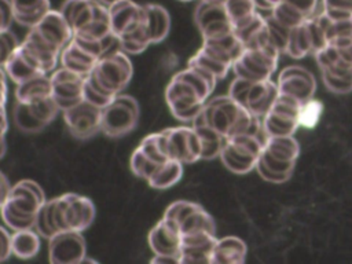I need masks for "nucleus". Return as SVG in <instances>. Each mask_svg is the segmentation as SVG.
Wrapping results in <instances>:
<instances>
[{
    "label": "nucleus",
    "instance_id": "obj_1",
    "mask_svg": "<svg viewBox=\"0 0 352 264\" xmlns=\"http://www.w3.org/2000/svg\"><path fill=\"white\" fill-rule=\"evenodd\" d=\"M95 213V205L88 197L66 192L41 206L36 216L34 231L45 239L62 231L82 232L94 223Z\"/></svg>",
    "mask_w": 352,
    "mask_h": 264
},
{
    "label": "nucleus",
    "instance_id": "obj_2",
    "mask_svg": "<svg viewBox=\"0 0 352 264\" xmlns=\"http://www.w3.org/2000/svg\"><path fill=\"white\" fill-rule=\"evenodd\" d=\"M201 114L205 121L226 139L239 133H261V118L250 114L230 95L206 100Z\"/></svg>",
    "mask_w": 352,
    "mask_h": 264
},
{
    "label": "nucleus",
    "instance_id": "obj_3",
    "mask_svg": "<svg viewBox=\"0 0 352 264\" xmlns=\"http://www.w3.org/2000/svg\"><path fill=\"white\" fill-rule=\"evenodd\" d=\"M47 202L45 194L38 183L23 179L14 184L0 208L1 219L12 231L34 230L36 216Z\"/></svg>",
    "mask_w": 352,
    "mask_h": 264
},
{
    "label": "nucleus",
    "instance_id": "obj_4",
    "mask_svg": "<svg viewBox=\"0 0 352 264\" xmlns=\"http://www.w3.org/2000/svg\"><path fill=\"white\" fill-rule=\"evenodd\" d=\"M59 12L77 37L100 40L111 33L109 7L98 0H65Z\"/></svg>",
    "mask_w": 352,
    "mask_h": 264
},
{
    "label": "nucleus",
    "instance_id": "obj_5",
    "mask_svg": "<svg viewBox=\"0 0 352 264\" xmlns=\"http://www.w3.org/2000/svg\"><path fill=\"white\" fill-rule=\"evenodd\" d=\"M132 74L133 67L128 54L116 50L98 59L92 72L85 76V81L102 95L114 98L129 84Z\"/></svg>",
    "mask_w": 352,
    "mask_h": 264
},
{
    "label": "nucleus",
    "instance_id": "obj_6",
    "mask_svg": "<svg viewBox=\"0 0 352 264\" xmlns=\"http://www.w3.org/2000/svg\"><path fill=\"white\" fill-rule=\"evenodd\" d=\"M267 135L261 133H239L226 139L220 153V160L227 169L234 173L243 175L256 168L257 160L263 151Z\"/></svg>",
    "mask_w": 352,
    "mask_h": 264
},
{
    "label": "nucleus",
    "instance_id": "obj_7",
    "mask_svg": "<svg viewBox=\"0 0 352 264\" xmlns=\"http://www.w3.org/2000/svg\"><path fill=\"white\" fill-rule=\"evenodd\" d=\"M228 95L241 103L250 114L263 118L278 98L279 89L278 84L271 78L252 81L236 77L230 85Z\"/></svg>",
    "mask_w": 352,
    "mask_h": 264
},
{
    "label": "nucleus",
    "instance_id": "obj_8",
    "mask_svg": "<svg viewBox=\"0 0 352 264\" xmlns=\"http://www.w3.org/2000/svg\"><path fill=\"white\" fill-rule=\"evenodd\" d=\"M280 51L274 44L249 47L234 60L232 70L236 77L261 81L271 78L276 69Z\"/></svg>",
    "mask_w": 352,
    "mask_h": 264
},
{
    "label": "nucleus",
    "instance_id": "obj_9",
    "mask_svg": "<svg viewBox=\"0 0 352 264\" xmlns=\"http://www.w3.org/2000/svg\"><path fill=\"white\" fill-rule=\"evenodd\" d=\"M139 121V104L131 95L118 94L102 109V132L120 138L132 132Z\"/></svg>",
    "mask_w": 352,
    "mask_h": 264
},
{
    "label": "nucleus",
    "instance_id": "obj_10",
    "mask_svg": "<svg viewBox=\"0 0 352 264\" xmlns=\"http://www.w3.org/2000/svg\"><path fill=\"white\" fill-rule=\"evenodd\" d=\"M165 100L172 116L183 122H192L206 103V99L177 73L166 85Z\"/></svg>",
    "mask_w": 352,
    "mask_h": 264
},
{
    "label": "nucleus",
    "instance_id": "obj_11",
    "mask_svg": "<svg viewBox=\"0 0 352 264\" xmlns=\"http://www.w3.org/2000/svg\"><path fill=\"white\" fill-rule=\"evenodd\" d=\"M164 217L172 220L179 227L182 236L198 232L216 234L213 217L201 205L191 201L182 199L172 202L166 208Z\"/></svg>",
    "mask_w": 352,
    "mask_h": 264
},
{
    "label": "nucleus",
    "instance_id": "obj_12",
    "mask_svg": "<svg viewBox=\"0 0 352 264\" xmlns=\"http://www.w3.org/2000/svg\"><path fill=\"white\" fill-rule=\"evenodd\" d=\"M300 107L301 103L297 99L279 94L271 109L261 118L267 138L293 135L300 126Z\"/></svg>",
    "mask_w": 352,
    "mask_h": 264
},
{
    "label": "nucleus",
    "instance_id": "obj_13",
    "mask_svg": "<svg viewBox=\"0 0 352 264\" xmlns=\"http://www.w3.org/2000/svg\"><path fill=\"white\" fill-rule=\"evenodd\" d=\"M168 157L182 164H192L202 160L201 140L191 126H172L162 131Z\"/></svg>",
    "mask_w": 352,
    "mask_h": 264
},
{
    "label": "nucleus",
    "instance_id": "obj_14",
    "mask_svg": "<svg viewBox=\"0 0 352 264\" xmlns=\"http://www.w3.org/2000/svg\"><path fill=\"white\" fill-rule=\"evenodd\" d=\"M194 21L204 40L221 37L234 32L224 6V0H201L195 8Z\"/></svg>",
    "mask_w": 352,
    "mask_h": 264
},
{
    "label": "nucleus",
    "instance_id": "obj_15",
    "mask_svg": "<svg viewBox=\"0 0 352 264\" xmlns=\"http://www.w3.org/2000/svg\"><path fill=\"white\" fill-rule=\"evenodd\" d=\"M62 114L70 135L77 139L85 140L102 132V109L85 99L62 111Z\"/></svg>",
    "mask_w": 352,
    "mask_h": 264
},
{
    "label": "nucleus",
    "instance_id": "obj_16",
    "mask_svg": "<svg viewBox=\"0 0 352 264\" xmlns=\"http://www.w3.org/2000/svg\"><path fill=\"white\" fill-rule=\"evenodd\" d=\"M87 257V245L80 231L56 232L48 239V260L52 264H80Z\"/></svg>",
    "mask_w": 352,
    "mask_h": 264
},
{
    "label": "nucleus",
    "instance_id": "obj_17",
    "mask_svg": "<svg viewBox=\"0 0 352 264\" xmlns=\"http://www.w3.org/2000/svg\"><path fill=\"white\" fill-rule=\"evenodd\" d=\"M85 77L65 67L56 69L51 74L52 98L60 111H65L84 99Z\"/></svg>",
    "mask_w": 352,
    "mask_h": 264
},
{
    "label": "nucleus",
    "instance_id": "obj_18",
    "mask_svg": "<svg viewBox=\"0 0 352 264\" xmlns=\"http://www.w3.org/2000/svg\"><path fill=\"white\" fill-rule=\"evenodd\" d=\"M276 84L279 94L289 95L297 99L300 103L312 99L316 89L314 74L308 69L297 65L285 67L279 74Z\"/></svg>",
    "mask_w": 352,
    "mask_h": 264
},
{
    "label": "nucleus",
    "instance_id": "obj_19",
    "mask_svg": "<svg viewBox=\"0 0 352 264\" xmlns=\"http://www.w3.org/2000/svg\"><path fill=\"white\" fill-rule=\"evenodd\" d=\"M32 29L59 52L74 36L72 28L59 12V10H50Z\"/></svg>",
    "mask_w": 352,
    "mask_h": 264
},
{
    "label": "nucleus",
    "instance_id": "obj_20",
    "mask_svg": "<svg viewBox=\"0 0 352 264\" xmlns=\"http://www.w3.org/2000/svg\"><path fill=\"white\" fill-rule=\"evenodd\" d=\"M148 246L154 254H180L182 248V235L179 227L169 219L164 217L150 230Z\"/></svg>",
    "mask_w": 352,
    "mask_h": 264
},
{
    "label": "nucleus",
    "instance_id": "obj_21",
    "mask_svg": "<svg viewBox=\"0 0 352 264\" xmlns=\"http://www.w3.org/2000/svg\"><path fill=\"white\" fill-rule=\"evenodd\" d=\"M111 33L121 37L135 30L143 21V6L132 0H120L109 7Z\"/></svg>",
    "mask_w": 352,
    "mask_h": 264
},
{
    "label": "nucleus",
    "instance_id": "obj_22",
    "mask_svg": "<svg viewBox=\"0 0 352 264\" xmlns=\"http://www.w3.org/2000/svg\"><path fill=\"white\" fill-rule=\"evenodd\" d=\"M216 242V234L212 232H198L182 236L179 263H210Z\"/></svg>",
    "mask_w": 352,
    "mask_h": 264
},
{
    "label": "nucleus",
    "instance_id": "obj_23",
    "mask_svg": "<svg viewBox=\"0 0 352 264\" xmlns=\"http://www.w3.org/2000/svg\"><path fill=\"white\" fill-rule=\"evenodd\" d=\"M234 59L220 50L202 43V47L188 59L187 66H194L213 74L217 80L224 78L232 67Z\"/></svg>",
    "mask_w": 352,
    "mask_h": 264
},
{
    "label": "nucleus",
    "instance_id": "obj_24",
    "mask_svg": "<svg viewBox=\"0 0 352 264\" xmlns=\"http://www.w3.org/2000/svg\"><path fill=\"white\" fill-rule=\"evenodd\" d=\"M143 28L151 44L165 40L170 29V16L166 8L160 4H143Z\"/></svg>",
    "mask_w": 352,
    "mask_h": 264
},
{
    "label": "nucleus",
    "instance_id": "obj_25",
    "mask_svg": "<svg viewBox=\"0 0 352 264\" xmlns=\"http://www.w3.org/2000/svg\"><path fill=\"white\" fill-rule=\"evenodd\" d=\"M60 66L80 76H88L98 62V58L85 51L74 38H72L59 55Z\"/></svg>",
    "mask_w": 352,
    "mask_h": 264
},
{
    "label": "nucleus",
    "instance_id": "obj_26",
    "mask_svg": "<svg viewBox=\"0 0 352 264\" xmlns=\"http://www.w3.org/2000/svg\"><path fill=\"white\" fill-rule=\"evenodd\" d=\"M14 21L19 25L33 28L51 10L50 0H10Z\"/></svg>",
    "mask_w": 352,
    "mask_h": 264
},
{
    "label": "nucleus",
    "instance_id": "obj_27",
    "mask_svg": "<svg viewBox=\"0 0 352 264\" xmlns=\"http://www.w3.org/2000/svg\"><path fill=\"white\" fill-rule=\"evenodd\" d=\"M192 128L195 129L202 147V160H212L214 157H219L221 153V148L226 143V138L219 133L216 129H213L204 118V116L199 113L194 121Z\"/></svg>",
    "mask_w": 352,
    "mask_h": 264
},
{
    "label": "nucleus",
    "instance_id": "obj_28",
    "mask_svg": "<svg viewBox=\"0 0 352 264\" xmlns=\"http://www.w3.org/2000/svg\"><path fill=\"white\" fill-rule=\"evenodd\" d=\"M52 96L50 74H38L21 84H16L15 99L21 103H33Z\"/></svg>",
    "mask_w": 352,
    "mask_h": 264
},
{
    "label": "nucleus",
    "instance_id": "obj_29",
    "mask_svg": "<svg viewBox=\"0 0 352 264\" xmlns=\"http://www.w3.org/2000/svg\"><path fill=\"white\" fill-rule=\"evenodd\" d=\"M246 257V245L236 236L217 239L210 263L212 264H241Z\"/></svg>",
    "mask_w": 352,
    "mask_h": 264
},
{
    "label": "nucleus",
    "instance_id": "obj_30",
    "mask_svg": "<svg viewBox=\"0 0 352 264\" xmlns=\"http://www.w3.org/2000/svg\"><path fill=\"white\" fill-rule=\"evenodd\" d=\"M294 166H296V162H283V161L275 160L274 157H271L263 150L257 160L256 170L267 182L283 183L293 175Z\"/></svg>",
    "mask_w": 352,
    "mask_h": 264
},
{
    "label": "nucleus",
    "instance_id": "obj_31",
    "mask_svg": "<svg viewBox=\"0 0 352 264\" xmlns=\"http://www.w3.org/2000/svg\"><path fill=\"white\" fill-rule=\"evenodd\" d=\"M285 52L292 58H302L309 52H315L314 36L308 19L290 29Z\"/></svg>",
    "mask_w": 352,
    "mask_h": 264
},
{
    "label": "nucleus",
    "instance_id": "obj_32",
    "mask_svg": "<svg viewBox=\"0 0 352 264\" xmlns=\"http://www.w3.org/2000/svg\"><path fill=\"white\" fill-rule=\"evenodd\" d=\"M3 69L6 70L7 77H10L15 84H21L38 74H44L22 54V51L19 50V45L10 55Z\"/></svg>",
    "mask_w": 352,
    "mask_h": 264
},
{
    "label": "nucleus",
    "instance_id": "obj_33",
    "mask_svg": "<svg viewBox=\"0 0 352 264\" xmlns=\"http://www.w3.org/2000/svg\"><path fill=\"white\" fill-rule=\"evenodd\" d=\"M263 150L275 160L283 162H296L300 153V146L293 135L268 136Z\"/></svg>",
    "mask_w": 352,
    "mask_h": 264
},
{
    "label": "nucleus",
    "instance_id": "obj_34",
    "mask_svg": "<svg viewBox=\"0 0 352 264\" xmlns=\"http://www.w3.org/2000/svg\"><path fill=\"white\" fill-rule=\"evenodd\" d=\"M183 165L177 160H166L161 162L147 180L148 186L157 190H165L175 186L183 176Z\"/></svg>",
    "mask_w": 352,
    "mask_h": 264
},
{
    "label": "nucleus",
    "instance_id": "obj_35",
    "mask_svg": "<svg viewBox=\"0 0 352 264\" xmlns=\"http://www.w3.org/2000/svg\"><path fill=\"white\" fill-rule=\"evenodd\" d=\"M40 246V236L33 228L14 231L11 235V252L19 258L26 260L34 257L38 253Z\"/></svg>",
    "mask_w": 352,
    "mask_h": 264
},
{
    "label": "nucleus",
    "instance_id": "obj_36",
    "mask_svg": "<svg viewBox=\"0 0 352 264\" xmlns=\"http://www.w3.org/2000/svg\"><path fill=\"white\" fill-rule=\"evenodd\" d=\"M234 32L252 22L258 14L254 0H224Z\"/></svg>",
    "mask_w": 352,
    "mask_h": 264
},
{
    "label": "nucleus",
    "instance_id": "obj_37",
    "mask_svg": "<svg viewBox=\"0 0 352 264\" xmlns=\"http://www.w3.org/2000/svg\"><path fill=\"white\" fill-rule=\"evenodd\" d=\"M12 118L16 128L25 133H37L43 131L47 124L34 113L30 104L16 102L12 110Z\"/></svg>",
    "mask_w": 352,
    "mask_h": 264
},
{
    "label": "nucleus",
    "instance_id": "obj_38",
    "mask_svg": "<svg viewBox=\"0 0 352 264\" xmlns=\"http://www.w3.org/2000/svg\"><path fill=\"white\" fill-rule=\"evenodd\" d=\"M320 72H322V80L329 91L336 94H346L352 91L351 69L320 67Z\"/></svg>",
    "mask_w": 352,
    "mask_h": 264
},
{
    "label": "nucleus",
    "instance_id": "obj_39",
    "mask_svg": "<svg viewBox=\"0 0 352 264\" xmlns=\"http://www.w3.org/2000/svg\"><path fill=\"white\" fill-rule=\"evenodd\" d=\"M151 161L161 164L166 160H169L168 153H166V144H165V138L162 131L161 132H154L147 136H144L138 146Z\"/></svg>",
    "mask_w": 352,
    "mask_h": 264
},
{
    "label": "nucleus",
    "instance_id": "obj_40",
    "mask_svg": "<svg viewBox=\"0 0 352 264\" xmlns=\"http://www.w3.org/2000/svg\"><path fill=\"white\" fill-rule=\"evenodd\" d=\"M129 165H131V169L132 172L138 176V177H142V179H146L148 180L150 176L154 173V170L157 169V166L160 164L151 161L139 147H136L131 155V160H129Z\"/></svg>",
    "mask_w": 352,
    "mask_h": 264
},
{
    "label": "nucleus",
    "instance_id": "obj_41",
    "mask_svg": "<svg viewBox=\"0 0 352 264\" xmlns=\"http://www.w3.org/2000/svg\"><path fill=\"white\" fill-rule=\"evenodd\" d=\"M322 110H323V104L314 98L301 103L300 116H298L300 125L307 126V128L315 126L322 116Z\"/></svg>",
    "mask_w": 352,
    "mask_h": 264
},
{
    "label": "nucleus",
    "instance_id": "obj_42",
    "mask_svg": "<svg viewBox=\"0 0 352 264\" xmlns=\"http://www.w3.org/2000/svg\"><path fill=\"white\" fill-rule=\"evenodd\" d=\"M323 12L333 21L352 16V0H323Z\"/></svg>",
    "mask_w": 352,
    "mask_h": 264
},
{
    "label": "nucleus",
    "instance_id": "obj_43",
    "mask_svg": "<svg viewBox=\"0 0 352 264\" xmlns=\"http://www.w3.org/2000/svg\"><path fill=\"white\" fill-rule=\"evenodd\" d=\"M19 45L16 36L10 30H0V67H3L10 58V55Z\"/></svg>",
    "mask_w": 352,
    "mask_h": 264
},
{
    "label": "nucleus",
    "instance_id": "obj_44",
    "mask_svg": "<svg viewBox=\"0 0 352 264\" xmlns=\"http://www.w3.org/2000/svg\"><path fill=\"white\" fill-rule=\"evenodd\" d=\"M84 99H85L87 102H89V103H92V104L100 107V109H103L104 106H107V104L113 100V98H109V96H106V95H102L100 92H98L96 89H94L89 84H87V81H85V84H84Z\"/></svg>",
    "mask_w": 352,
    "mask_h": 264
},
{
    "label": "nucleus",
    "instance_id": "obj_45",
    "mask_svg": "<svg viewBox=\"0 0 352 264\" xmlns=\"http://www.w3.org/2000/svg\"><path fill=\"white\" fill-rule=\"evenodd\" d=\"M12 21L14 15L10 0H0V30L10 29Z\"/></svg>",
    "mask_w": 352,
    "mask_h": 264
},
{
    "label": "nucleus",
    "instance_id": "obj_46",
    "mask_svg": "<svg viewBox=\"0 0 352 264\" xmlns=\"http://www.w3.org/2000/svg\"><path fill=\"white\" fill-rule=\"evenodd\" d=\"M12 254L11 252V234L0 226V261H4Z\"/></svg>",
    "mask_w": 352,
    "mask_h": 264
},
{
    "label": "nucleus",
    "instance_id": "obj_47",
    "mask_svg": "<svg viewBox=\"0 0 352 264\" xmlns=\"http://www.w3.org/2000/svg\"><path fill=\"white\" fill-rule=\"evenodd\" d=\"M150 261L153 264H176L179 263V257L172 254H154V257Z\"/></svg>",
    "mask_w": 352,
    "mask_h": 264
},
{
    "label": "nucleus",
    "instance_id": "obj_48",
    "mask_svg": "<svg viewBox=\"0 0 352 264\" xmlns=\"http://www.w3.org/2000/svg\"><path fill=\"white\" fill-rule=\"evenodd\" d=\"M7 74L4 76H0V109L6 107V103H7V94H8V89H7Z\"/></svg>",
    "mask_w": 352,
    "mask_h": 264
},
{
    "label": "nucleus",
    "instance_id": "obj_49",
    "mask_svg": "<svg viewBox=\"0 0 352 264\" xmlns=\"http://www.w3.org/2000/svg\"><path fill=\"white\" fill-rule=\"evenodd\" d=\"M280 0H254V4L260 10H268L271 11Z\"/></svg>",
    "mask_w": 352,
    "mask_h": 264
},
{
    "label": "nucleus",
    "instance_id": "obj_50",
    "mask_svg": "<svg viewBox=\"0 0 352 264\" xmlns=\"http://www.w3.org/2000/svg\"><path fill=\"white\" fill-rule=\"evenodd\" d=\"M8 129V120H7V113H6V107L0 109V138L6 136Z\"/></svg>",
    "mask_w": 352,
    "mask_h": 264
},
{
    "label": "nucleus",
    "instance_id": "obj_51",
    "mask_svg": "<svg viewBox=\"0 0 352 264\" xmlns=\"http://www.w3.org/2000/svg\"><path fill=\"white\" fill-rule=\"evenodd\" d=\"M6 151H7V140H6V136H1L0 138V158H3L6 155Z\"/></svg>",
    "mask_w": 352,
    "mask_h": 264
},
{
    "label": "nucleus",
    "instance_id": "obj_52",
    "mask_svg": "<svg viewBox=\"0 0 352 264\" xmlns=\"http://www.w3.org/2000/svg\"><path fill=\"white\" fill-rule=\"evenodd\" d=\"M99 3H102L103 6H106V7H110L111 4H114V3H117V1H120V0H98Z\"/></svg>",
    "mask_w": 352,
    "mask_h": 264
},
{
    "label": "nucleus",
    "instance_id": "obj_53",
    "mask_svg": "<svg viewBox=\"0 0 352 264\" xmlns=\"http://www.w3.org/2000/svg\"><path fill=\"white\" fill-rule=\"evenodd\" d=\"M4 74H7V73H6V70H4L3 67H0V76H4Z\"/></svg>",
    "mask_w": 352,
    "mask_h": 264
},
{
    "label": "nucleus",
    "instance_id": "obj_54",
    "mask_svg": "<svg viewBox=\"0 0 352 264\" xmlns=\"http://www.w3.org/2000/svg\"><path fill=\"white\" fill-rule=\"evenodd\" d=\"M180 1H191V0H180Z\"/></svg>",
    "mask_w": 352,
    "mask_h": 264
},
{
    "label": "nucleus",
    "instance_id": "obj_55",
    "mask_svg": "<svg viewBox=\"0 0 352 264\" xmlns=\"http://www.w3.org/2000/svg\"><path fill=\"white\" fill-rule=\"evenodd\" d=\"M206 1H216V0H206Z\"/></svg>",
    "mask_w": 352,
    "mask_h": 264
},
{
    "label": "nucleus",
    "instance_id": "obj_56",
    "mask_svg": "<svg viewBox=\"0 0 352 264\" xmlns=\"http://www.w3.org/2000/svg\"><path fill=\"white\" fill-rule=\"evenodd\" d=\"M351 19H352V16H351Z\"/></svg>",
    "mask_w": 352,
    "mask_h": 264
}]
</instances>
